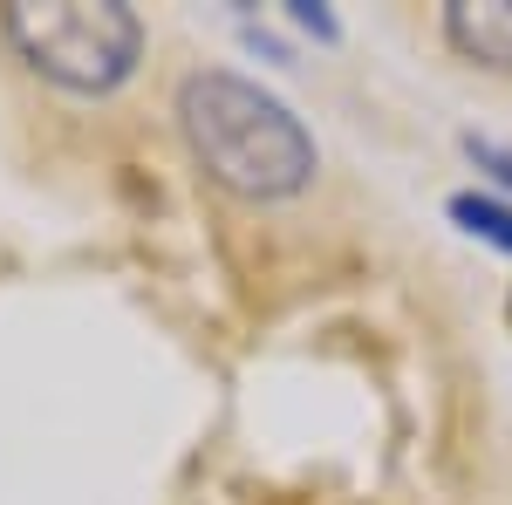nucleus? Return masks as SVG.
<instances>
[{"label":"nucleus","mask_w":512,"mask_h":505,"mask_svg":"<svg viewBox=\"0 0 512 505\" xmlns=\"http://www.w3.org/2000/svg\"><path fill=\"white\" fill-rule=\"evenodd\" d=\"M178 130L205 164V178L246 205L301 198L321 171L308 123L274 89H260L253 76H233V69H192L178 82Z\"/></svg>","instance_id":"nucleus-1"},{"label":"nucleus","mask_w":512,"mask_h":505,"mask_svg":"<svg viewBox=\"0 0 512 505\" xmlns=\"http://www.w3.org/2000/svg\"><path fill=\"white\" fill-rule=\"evenodd\" d=\"M0 28L41 82L69 96H110L144 62V14L130 0H14Z\"/></svg>","instance_id":"nucleus-2"},{"label":"nucleus","mask_w":512,"mask_h":505,"mask_svg":"<svg viewBox=\"0 0 512 505\" xmlns=\"http://www.w3.org/2000/svg\"><path fill=\"white\" fill-rule=\"evenodd\" d=\"M444 41L465 62L512 69V0H451L444 7Z\"/></svg>","instance_id":"nucleus-3"},{"label":"nucleus","mask_w":512,"mask_h":505,"mask_svg":"<svg viewBox=\"0 0 512 505\" xmlns=\"http://www.w3.org/2000/svg\"><path fill=\"white\" fill-rule=\"evenodd\" d=\"M451 219H458V226H465L472 239H485V246H499V253H512V205H506V198L458 192V198H451Z\"/></svg>","instance_id":"nucleus-4"},{"label":"nucleus","mask_w":512,"mask_h":505,"mask_svg":"<svg viewBox=\"0 0 512 505\" xmlns=\"http://www.w3.org/2000/svg\"><path fill=\"white\" fill-rule=\"evenodd\" d=\"M465 157H472L478 171H492L499 185L512 192V144H492V137H465Z\"/></svg>","instance_id":"nucleus-5"},{"label":"nucleus","mask_w":512,"mask_h":505,"mask_svg":"<svg viewBox=\"0 0 512 505\" xmlns=\"http://www.w3.org/2000/svg\"><path fill=\"white\" fill-rule=\"evenodd\" d=\"M287 21H294V28H308L315 41H335V35H342V21H335L321 0H287Z\"/></svg>","instance_id":"nucleus-6"}]
</instances>
